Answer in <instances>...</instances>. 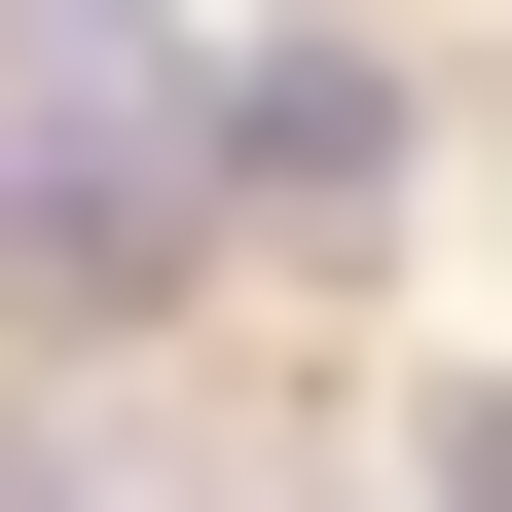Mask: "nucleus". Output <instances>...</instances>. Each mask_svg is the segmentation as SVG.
<instances>
[{
	"instance_id": "f257e3e1",
	"label": "nucleus",
	"mask_w": 512,
	"mask_h": 512,
	"mask_svg": "<svg viewBox=\"0 0 512 512\" xmlns=\"http://www.w3.org/2000/svg\"><path fill=\"white\" fill-rule=\"evenodd\" d=\"M220 110L147 74V37H74V74H37V147H0V220H37V293H147V256H220Z\"/></svg>"
},
{
	"instance_id": "f03ea898",
	"label": "nucleus",
	"mask_w": 512,
	"mask_h": 512,
	"mask_svg": "<svg viewBox=\"0 0 512 512\" xmlns=\"http://www.w3.org/2000/svg\"><path fill=\"white\" fill-rule=\"evenodd\" d=\"M220 147H256V220H366V183H403V74H366V37H256Z\"/></svg>"
},
{
	"instance_id": "7ed1b4c3",
	"label": "nucleus",
	"mask_w": 512,
	"mask_h": 512,
	"mask_svg": "<svg viewBox=\"0 0 512 512\" xmlns=\"http://www.w3.org/2000/svg\"><path fill=\"white\" fill-rule=\"evenodd\" d=\"M74 37H110V0H74Z\"/></svg>"
}]
</instances>
